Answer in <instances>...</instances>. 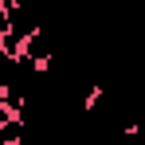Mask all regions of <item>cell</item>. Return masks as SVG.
I'll use <instances>...</instances> for the list:
<instances>
[{
  "label": "cell",
  "mask_w": 145,
  "mask_h": 145,
  "mask_svg": "<svg viewBox=\"0 0 145 145\" xmlns=\"http://www.w3.org/2000/svg\"><path fill=\"white\" fill-rule=\"evenodd\" d=\"M20 51H24L31 63H39V67H47L51 59H55V51H51L47 35H43V27H35V31H27L24 39H20Z\"/></svg>",
  "instance_id": "6da1fadb"
},
{
  "label": "cell",
  "mask_w": 145,
  "mask_h": 145,
  "mask_svg": "<svg viewBox=\"0 0 145 145\" xmlns=\"http://www.w3.org/2000/svg\"><path fill=\"white\" fill-rule=\"evenodd\" d=\"M20 137H27V125L16 114H8V118L0 121V145H12V141H20Z\"/></svg>",
  "instance_id": "7a4b0ae2"
}]
</instances>
